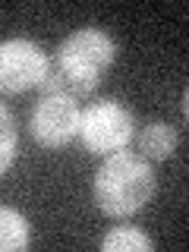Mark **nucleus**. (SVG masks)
I'll return each mask as SVG.
<instances>
[{
	"label": "nucleus",
	"mask_w": 189,
	"mask_h": 252,
	"mask_svg": "<svg viewBox=\"0 0 189 252\" xmlns=\"http://www.w3.org/2000/svg\"><path fill=\"white\" fill-rule=\"evenodd\" d=\"M155 195V170L132 152L110 155L94 173V202L110 218H129Z\"/></svg>",
	"instance_id": "nucleus-1"
},
{
	"label": "nucleus",
	"mask_w": 189,
	"mask_h": 252,
	"mask_svg": "<svg viewBox=\"0 0 189 252\" xmlns=\"http://www.w3.org/2000/svg\"><path fill=\"white\" fill-rule=\"evenodd\" d=\"M79 139L92 155H117L132 139V114L120 101H94L79 114Z\"/></svg>",
	"instance_id": "nucleus-2"
},
{
	"label": "nucleus",
	"mask_w": 189,
	"mask_h": 252,
	"mask_svg": "<svg viewBox=\"0 0 189 252\" xmlns=\"http://www.w3.org/2000/svg\"><path fill=\"white\" fill-rule=\"evenodd\" d=\"M47 69V54L35 41H0V94H19L41 85Z\"/></svg>",
	"instance_id": "nucleus-3"
},
{
	"label": "nucleus",
	"mask_w": 189,
	"mask_h": 252,
	"mask_svg": "<svg viewBox=\"0 0 189 252\" xmlns=\"http://www.w3.org/2000/svg\"><path fill=\"white\" fill-rule=\"evenodd\" d=\"M32 136L44 148H60L79 132V107L69 98H54L44 94L32 110Z\"/></svg>",
	"instance_id": "nucleus-4"
},
{
	"label": "nucleus",
	"mask_w": 189,
	"mask_h": 252,
	"mask_svg": "<svg viewBox=\"0 0 189 252\" xmlns=\"http://www.w3.org/2000/svg\"><path fill=\"white\" fill-rule=\"evenodd\" d=\"M54 60L79 69L82 76L98 79L110 63H114V41L98 29H79L57 47Z\"/></svg>",
	"instance_id": "nucleus-5"
},
{
	"label": "nucleus",
	"mask_w": 189,
	"mask_h": 252,
	"mask_svg": "<svg viewBox=\"0 0 189 252\" xmlns=\"http://www.w3.org/2000/svg\"><path fill=\"white\" fill-rule=\"evenodd\" d=\"M94 85H98V79L82 76L79 69L66 66V63H60V60H47L44 79H41L44 94H54V98H69V101L92 94V92H94Z\"/></svg>",
	"instance_id": "nucleus-6"
},
{
	"label": "nucleus",
	"mask_w": 189,
	"mask_h": 252,
	"mask_svg": "<svg viewBox=\"0 0 189 252\" xmlns=\"http://www.w3.org/2000/svg\"><path fill=\"white\" fill-rule=\"evenodd\" d=\"M139 148L145 158H155V161H164V158L173 155V148H177V132H173V126L167 123H148L145 132L139 136Z\"/></svg>",
	"instance_id": "nucleus-7"
},
{
	"label": "nucleus",
	"mask_w": 189,
	"mask_h": 252,
	"mask_svg": "<svg viewBox=\"0 0 189 252\" xmlns=\"http://www.w3.org/2000/svg\"><path fill=\"white\" fill-rule=\"evenodd\" d=\"M29 246V220L13 208H0V252Z\"/></svg>",
	"instance_id": "nucleus-8"
},
{
	"label": "nucleus",
	"mask_w": 189,
	"mask_h": 252,
	"mask_svg": "<svg viewBox=\"0 0 189 252\" xmlns=\"http://www.w3.org/2000/svg\"><path fill=\"white\" fill-rule=\"evenodd\" d=\"M101 249L104 252H152L155 243H152V236H145L136 227H114L104 236Z\"/></svg>",
	"instance_id": "nucleus-9"
},
{
	"label": "nucleus",
	"mask_w": 189,
	"mask_h": 252,
	"mask_svg": "<svg viewBox=\"0 0 189 252\" xmlns=\"http://www.w3.org/2000/svg\"><path fill=\"white\" fill-rule=\"evenodd\" d=\"M13 155H16V123L10 110L0 104V173H6V167L13 164Z\"/></svg>",
	"instance_id": "nucleus-10"
}]
</instances>
